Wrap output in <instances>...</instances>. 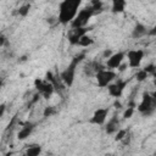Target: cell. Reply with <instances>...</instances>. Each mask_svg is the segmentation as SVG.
Returning a JSON list of instances; mask_svg holds the SVG:
<instances>
[{
  "label": "cell",
  "instance_id": "obj_1",
  "mask_svg": "<svg viewBox=\"0 0 156 156\" xmlns=\"http://www.w3.org/2000/svg\"><path fill=\"white\" fill-rule=\"evenodd\" d=\"M82 5L80 0H63L58 4L57 22L62 26L71 24Z\"/></svg>",
  "mask_w": 156,
  "mask_h": 156
},
{
  "label": "cell",
  "instance_id": "obj_2",
  "mask_svg": "<svg viewBox=\"0 0 156 156\" xmlns=\"http://www.w3.org/2000/svg\"><path fill=\"white\" fill-rule=\"evenodd\" d=\"M85 57V54H78L76 55L72 61L69 62V65L60 73V80L66 85V87H71L74 82V76H76V69L78 67V65L84 60Z\"/></svg>",
  "mask_w": 156,
  "mask_h": 156
},
{
  "label": "cell",
  "instance_id": "obj_3",
  "mask_svg": "<svg viewBox=\"0 0 156 156\" xmlns=\"http://www.w3.org/2000/svg\"><path fill=\"white\" fill-rule=\"evenodd\" d=\"M136 110H138V112L143 117H150V116H152L155 113V111H156V99H155V95L145 91L143 94L141 101L136 106Z\"/></svg>",
  "mask_w": 156,
  "mask_h": 156
},
{
  "label": "cell",
  "instance_id": "obj_4",
  "mask_svg": "<svg viewBox=\"0 0 156 156\" xmlns=\"http://www.w3.org/2000/svg\"><path fill=\"white\" fill-rule=\"evenodd\" d=\"M93 16H94V11H93L91 6L87 5L85 7H83L82 10L78 11L74 20L71 22V28H84V27H87L88 22L90 21V18Z\"/></svg>",
  "mask_w": 156,
  "mask_h": 156
},
{
  "label": "cell",
  "instance_id": "obj_5",
  "mask_svg": "<svg viewBox=\"0 0 156 156\" xmlns=\"http://www.w3.org/2000/svg\"><path fill=\"white\" fill-rule=\"evenodd\" d=\"M117 77V73L112 69H101L100 72H98L95 74V79H96V84L99 88H107V85H110Z\"/></svg>",
  "mask_w": 156,
  "mask_h": 156
},
{
  "label": "cell",
  "instance_id": "obj_6",
  "mask_svg": "<svg viewBox=\"0 0 156 156\" xmlns=\"http://www.w3.org/2000/svg\"><path fill=\"white\" fill-rule=\"evenodd\" d=\"M34 87H35L38 94L45 99H49L55 91L54 85L50 82H48L46 79H41V78H37L34 80Z\"/></svg>",
  "mask_w": 156,
  "mask_h": 156
},
{
  "label": "cell",
  "instance_id": "obj_7",
  "mask_svg": "<svg viewBox=\"0 0 156 156\" xmlns=\"http://www.w3.org/2000/svg\"><path fill=\"white\" fill-rule=\"evenodd\" d=\"M127 84H128V80H126V79H117L116 82H112L110 85H107L108 95L115 98V99L121 98L126 87H127Z\"/></svg>",
  "mask_w": 156,
  "mask_h": 156
},
{
  "label": "cell",
  "instance_id": "obj_8",
  "mask_svg": "<svg viewBox=\"0 0 156 156\" xmlns=\"http://www.w3.org/2000/svg\"><path fill=\"white\" fill-rule=\"evenodd\" d=\"M144 50L141 49H134V50H129L128 52H126V56L128 58V66L130 68H138L144 58Z\"/></svg>",
  "mask_w": 156,
  "mask_h": 156
},
{
  "label": "cell",
  "instance_id": "obj_9",
  "mask_svg": "<svg viewBox=\"0 0 156 156\" xmlns=\"http://www.w3.org/2000/svg\"><path fill=\"white\" fill-rule=\"evenodd\" d=\"M124 57H126V52L123 51H117V52H113L108 58H106V65L105 67L107 69H118V67L123 63L124 61Z\"/></svg>",
  "mask_w": 156,
  "mask_h": 156
},
{
  "label": "cell",
  "instance_id": "obj_10",
  "mask_svg": "<svg viewBox=\"0 0 156 156\" xmlns=\"http://www.w3.org/2000/svg\"><path fill=\"white\" fill-rule=\"evenodd\" d=\"M105 68H106L105 65H102L100 61L94 60V61H88V62L84 65L83 72H84V74L88 76V77H95V74H96L98 72H100L101 69H105Z\"/></svg>",
  "mask_w": 156,
  "mask_h": 156
},
{
  "label": "cell",
  "instance_id": "obj_11",
  "mask_svg": "<svg viewBox=\"0 0 156 156\" xmlns=\"http://www.w3.org/2000/svg\"><path fill=\"white\" fill-rule=\"evenodd\" d=\"M89 29H90V28H88V27H84V28H71L69 32H68V34H67L68 43H69L71 45H77L78 41H79V39H80L83 35L88 34Z\"/></svg>",
  "mask_w": 156,
  "mask_h": 156
},
{
  "label": "cell",
  "instance_id": "obj_12",
  "mask_svg": "<svg viewBox=\"0 0 156 156\" xmlns=\"http://www.w3.org/2000/svg\"><path fill=\"white\" fill-rule=\"evenodd\" d=\"M107 115H108V108L106 107H101V108H98L94 111L93 116L90 117L89 122L91 124H96V126H102L106 123V119H107Z\"/></svg>",
  "mask_w": 156,
  "mask_h": 156
},
{
  "label": "cell",
  "instance_id": "obj_13",
  "mask_svg": "<svg viewBox=\"0 0 156 156\" xmlns=\"http://www.w3.org/2000/svg\"><path fill=\"white\" fill-rule=\"evenodd\" d=\"M118 129H119V119L117 116H112L105 124V132L108 135H112V134H116Z\"/></svg>",
  "mask_w": 156,
  "mask_h": 156
},
{
  "label": "cell",
  "instance_id": "obj_14",
  "mask_svg": "<svg viewBox=\"0 0 156 156\" xmlns=\"http://www.w3.org/2000/svg\"><path fill=\"white\" fill-rule=\"evenodd\" d=\"M147 32H149V29H147V27H146L145 24H143V23H136V24L133 27L130 35H132L133 39H140V38L147 35Z\"/></svg>",
  "mask_w": 156,
  "mask_h": 156
},
{
  "label": "cell",
  "instance_id": "obj_15",
  "mask_svg": "<svg viewBox=\"0 0 156 156\" xmlns=\"http://www.w3.org/2000/svg\"><path fill=\"white\" fill-rule=\"evenodd\" d=\"M34 127H35V124H34V123H30V122L24 123V124H23V127H22V128L20 129V132L17 133V138H18L20 140H24V139H27V138L32 134V132H33Z\"/></svg>",
  "mask_w": 156,
  "mask_h": 156
},
{
  "label": "cell",
  "instance_id": "obj_16",
  "mask_svg": "<svg viewBox=\"0 0 156 156\" xmlns=\"http://www.w3.org/2000/svg\"><path fill=\"white\" fill-rule=\"evenodd\" d=\"M127 2L124 0H113L111 2V12L112 13H121L124 11Z\"/></svg>",
  "mask_w": 156,
  "mask_h": 156
},
{
  "label": "cell",
  "instance_id": "obj_17",
  "mask_svg": "<svg viewBox=\"0 0 156 156\" xmlns=\"http://www.w3.org/2000/svg\"><path fill=\"white\" fill-rule=\"evenodd\" d=\"M41 151H43V149L39 144H33L27 147V150L24 151V154L22 156H39L41 154Z\"/></svg>",
  "mask_w": 156,
  "mask_h": 156
},
{
  "label": "cell",
  "instance_id": "obj_18",
  "mask_svg": "<svg viewBox=\"0 0 156 156\" xmlns=\"http://www.w3.org/2000/svg\"><path fill=\"white\" fill-rule=\"evenodd\" d=\"M94 44V39L90 37V35H88V34H85V35H83L80 39H79V41H78V46H82V48H88V46H90V45H93Z\"/></svg>",
  "mask_w": 156,
  "mask_h": 156
},
{
  "label": "cell",
  "instance_id": "obj_19",
  "mask_svg": "<svg viewBox=\"0 0 156 156\" xmlns=\"http://www.w3.org/2000/svg\"><path fill=\"white\" fill-rule=\"evenodd\" d=\"M89 5L91 6V9H93V11H94V16L98 15V13H100V12H102L104 4H102L101 1H99V0H94V1H91Z\"/></svg>",
  "mask_w": 156,
  "mask_h": 156
},
{
  "label": "cell",
  "instance_id": "obj_20",
  "mask_svg": "<svg viewBox=\"0 0 156 156\" xmlns=\"http://www.w3.org/2000/svg\"><path fill=\"white\" fill-rule=\"evenodd\" d=\"M149 78V74L143 69V68H140V69H138L136 71V73H135V79L138 80V82H144V80H146Z\"/></svg>",
  "mask_w": 156,
  "mask_h": 156
},
{
  "label": "cell",
  "instance_id": "obj_21",
  "mask_svg": "<svg viewBox=\"0 0 156 156\" xmlns=\"http://www.w3.org/2000/svg\"><path fill=\"white\" fill-rule=\"evenodd\" d=\"M29 10H30V4H23L22 6H20V9L17 10V13L22 17H26L28 13H29Z\"/></svg>",
  "mask_w": 156,
  "mask_h": 156
},
{
  "label": "cell",
  "instance_id": "obj_22",
  "mask_svg": "<svg viewBox=\"0 0 156 156\" xmlns=\"http://www.w3.org/2000/svg\"><path fill=\"white\" fill-rule=\"evenodd\" d=\"M127 134H128V130H127V129L119 128V129L116 132V134H115V140H116V141H122Z\"/></svg>",
  "mask_w": 156,
  "mask_h": 156
},
{
  "label": "cell",
  "instance_id": "obj_23",
  "mask_svg": "<svg viewBox=\"0 0 156 156\" xmlns=\"http://www.w3.org/2000/svg\"><path fill=\"white\" fill-rule=\"evenodd\" d=\"M56 113V108L54 107V106H46L45 108H44V111H43V116L44 117H51V116H54Z\"/></svg>",
  "mask_w": 156,
  "mask_h": 156
},
{
  "label": "cell",
  "instance_id": "obj_24",
  "mask_svg": "<svg viewBox=\"0 0 156 156\" xmlns=\"http://www.w3.org/2000/svg\"><path fill=\"white\" fill-rule=\"evenodd\" d=\"M143 69H144L149 76H154L155 72H156V66H155L154 63H149V65H146Z\"/></svg>",
  "mask_w": 156,
  "mask_h": 156
},
{
  "label": "cell",
  "instance_id": "obj_25",
  "mask_svg": "<svg viewBox=\"0 0 156 156\" xmlns=\"http://www.w3.org/2000/svg\"><path fill=\"white\" fill-rule=\"evenodd\" d=\"M134 111H135V108L134 107H128L127 106V108L124 110V112H123V118H130L133 115H134Z\"/></svg>",
  "mask_w": 156,
  "mask_h": 156
},
{
  "label": "cell",
  "instance_id": "obj_26",
  "mask_svg": "<svg viewBox=\"0 0 156 156\" xmlns=\"http://www.w3.org/2000/svg\"><path fill=\"white\" fill-rule=\"evenodd\" d=\"M7 45H9V39L4 34H1L0 35V46L2 48V46H7Z\"/></svg>",
  "mask_w": 156,
  "mask_h": 156
},
{
  "label": "cell",
  "instance_id": "obj_27",
  "mask_svg": "<svg viewBox=\"0 0 156 156\" xmlns=\"http://www.w3.org/2000/svg\"><path fill=\"white\" fill-rule=\"evenodd\" d=\"M5 111H6V104H0V118L5 115Z\"/></svg>",
  "mask_w": 156,
  "mask_h": 156
},
{
  "label": "cell",
  "instance_id": "obj_28",
  "mask_svg": "<svg viewBox=\"0 0 156 156\" xmlns=\"http://www.w3.org/2000/svg\"><path fill=\"white\" fill-rule=\"evenodd\" d=\"M112 54H113V52H112L111 50H105V51H104V54H102V56H104V58H108Z\"/></svg>",
  "mask_w": 156,
  "mask_h": 156
},
{
  "label": "cell",
  "instance_id": "obj_29",
  "mask_svg": "<svg viewBox=\"0 0 156 156\" xmlns=\"http://www.w3.org/2000/svg\"><path fill=\"white\" fill-rule=\"evenodd\" d=\"M115 106H117V107L119 108V107H121V102H118V101H116V102H115Z\"/></svg>",
  "mask_w": 156,
  "mask_h": 156
},
{
  "label": "cell",
  "instance_id": "obj_30",
  "mask_svg": "<svg viewBox=\"0 0 156 156\" xmlns=\"http://www.w3.org/2000/svg\"><path fill=\"white\" fill-rule=\"evenodd\" d=\"M46 156H52V155H49V154H48V155H46Z\"/></svg>",
  "mask_w": 156,
  "mask_h": 156
},
{
  "label": "cell",
  "instance_id": "obj_31",
  "mask_svg": "<svg viewBox=\"0 0 156 156\" xmlns=\"http://www.w3.org/2000/svg\"><path fill=\"white\" fill-rule=\"evenodd\" d=\"M152 156H155V155H152Z\"/></svg>",
  "mask_w": 156,
  "mask_h": 156
},
{
  "label": "cell",
  "instance_id": "obj_32",
  "mask_svg": "<svg viewBox=\"0 0 156 156\" xmlns=\"http://www.w3.org/2000/svg\"><path fill=\"white\" fill-rule=\"evenodd\" d=\"M0 35H1V33H0Z\"/></svg>",
  "mask_w": 156,
  "mask_h": 156
}]
</instances>
